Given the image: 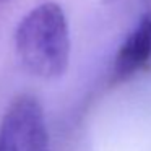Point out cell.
<instances>
[{"mask_svg": "<svg viewBox=\"0 0 151 151\" xmlns=\"http://www.w3.org/2000/svg\"><path fill=\"white\" fill-rule=\"evenodd\" d=\"M0 151H52L46 115L36 98L18 96L0 122Z\"/></svg>", "mask_w": 151, "mask_h": 151, "instance_id": "7a4b0ae2", "label": "cell"}, {"mask_svg": "<svg viewBox=\"0 0 151 151\" xmlns=\"http://www.w3.org/2000/svg\"><path fill=\"white\" fill-rule=\"evenodd\" d=\"M20 63L37 78L52 80L65 73L70 62V28L57 2H42L20 20L15 29Z\"/></svg>", "mask_w": 151, "mask_h": 151, "instance_id": "6da1fadb", "label": "cell"}, {"mask_svg": "<svg viewBox=\"0 0 151 151\" xmlns=\"http://www.w3.org/2000/svg\"><path fill=\"white\" fill-rule=\"evenodd\" d=\"M151 63V12L143 13L120 42L114 57V75L128 80Z\"/></svg>", "mask_w": 151, "mask_h": 151, "instance_id": "3957f363", "label": "cell"}, {"mask_svg": "<svg viewBox=\"0 0 151 151\" xmlns=\"http://www.w3.org/2000/svg\"><path fill=\"white\" fill-rule=\"evenodd\" d=\"M106 4H124V2H130V0H104Z\"/></svg>", "mask_w": 151, "mask_h": 151, "instance_id": "277c9868", "label": "cell"}]
</instances>
